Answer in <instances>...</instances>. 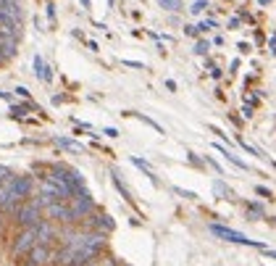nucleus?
Wrapping results in <instances>:
<instances>
[{
	"label": "nucleus",
	"instance_id": "nucleus-1",
	"mask_svg": "<svg viewBox=\"0 0 276 266\" xmlns=\"http://www.w3.org/2000/svg\"><path fill=\"white\" fill-rule=\"evenodd\" d=\"M29 192H32V177H26V174H13V179H11V200H8V206L3 211H8V214H16V208L18 203H21L24 198H29Z\"/></svg>",
	"mask_w": 276,
	"mask_h": 266
},
{
	"label": "nucleus",
	"instance_id": "nucleus-2",
	"mask_svg": "<svg viewBox=\"0 0 276 266\" xmlns=\"http://www.w3.org/2000/svg\"><path fill=\"white\" fill-rule=\"evenodd\" d=\"M16 222L21 224V227H37V224L42 222V208L37 206V200H29V203L18 206Z\"/></svg>",
	"mask_w": 276,
	"mask_h": 266
},
{
	"label": "nucleus",
	"instance_id": "nucleus-3",
	"mask_svg": "<svg viewBox=\"0 0 276 266\" xmlns=\"http://www.w3.org/2000/svg\"><path fill=\"white\" fill-rule=\"evenodd\" d=\"M71 200V208H69V214H71V222H77V219H85L90 211H92V198H90V192L82 190V195L77 192V198H69Z\"/></svg>",
	"mask_w": 276,
	"mask_h": 266
},
{
	"label": "nucleus",
	"instance_id": "nucleus-4",
	"mask_svg": "<svg viewBox=\"0 0 276 266\" xmlns=\"http://www.w3.org/2000/svg\"><path fill=\"white\" fill-rule=\"evenodd\" d=\"M210 232H213L216 237H221V240H229V243H237V245H253V248H263L261 243L247 240V237H245L242 232H237V229H229V227H218V224H213V227H210Z\"/></svg>",
	"mask_w": 276,
	"mask_h": 266
},
{
	"label": "nucleus",
	"instance_id": "nucleus-5",
	"mask_svg": "<svg viewBox=\"0 0 276 266\" xmlns=\"http://www.w3.org/2000/svg\"><path fill=\"white\" fill-rule=\"evenodd\" d=\"M34 245H37V227H24V232L18 235L16 243H13V256H24Z\"/></svg>",
	"mask_w": 276,
	"mask_h": 266
},
{
	"label": "nucleus",
	"instance_id": "nucleus-6",
	"mask_svg": "<svg viewBox=\"0 0 276 266\" xmlns=\"http://www.w3.org/2000/svg\"><path fill=\"white\" fill-rule=\"evenodd\" d=\"M24 256H26V266H45V264L50 261L48 245H34V248H29Z\"/></svg>",
	"mask_w": 276,
	"mask_h": 266
},
{
	"label": "nucleus",
	"instance_id": "nucleus-7",
	"mask_svg": "<svg viewBox=\"0 0 276 266\" xmlns=\"http://www.w3.org/2000/svg\"><path fill=\"white\" fill-rule=\"evenodd\" d=\"M0 11H3L5 16H11L16 24L24 19V8H21V3H18V0H0Z\"/></svg>",
	"mask_w": 276,
	"mask_h": 266
},
{
	"label": "nucleus",
	"instance_id": "nucleus-8",
	"mask_svg": "<svg viewBox=\"0 0 276 266\" xmlns=\"http://www.w3.org/2000/svg\"><path fill=\"white\" fill-rule=\"evenodd\" d=\"M0 53H3L5 58H13L18 53V42H16L13 34H3V32H0Z\"/></svg>",
	"mask_w": 276,
	"mask_h": 266
},
{
	"label": "nucleus",
	"instance_id": "nucleus-9",
	"mask_svg": "<svg viewBox=\"0 0 276 266\" xmlns=\"http://www.w3.org/2000/svg\"><path fill=\"white\" fill-rule=\"evenodd\" d=\"M45 208H48V216L50 219H58V222H71V214H69V208L63 206V203H55V200H53V203H48Z\"/></svg>",
	"mask_w": 276,
	"mask_h": 266
},
{
	"label": "nucleus",
	"instance_id": "nucleus-10",
	"mask_svg": "<svg viewBox=\"0 0 276 266\" xmlns=\"http://www.w3.org/2000/svg\"><path fill=\"white\" fill-rule=\"evenodd\" d=\"M53 235H55V229L50 224H45V222L37 224V245H48Z\"/></svg>",
	"mask_w": 276,
	"mask_h": 266
},
{
	"label": "nucleus",
	"instance_id": "nucleus-11",
	"mask_svg": "<svg viewBox=\"0 0 276 266\" xmlns=\"http://www.w3.org/2000/svg\"><path fill=\"white\" fill-rule=\"evenodd\" d=\"M34 74L40 77V79H45V82H50V69L45 66V61L40 56H34Z\"/></svg>",
	"mask_w": 276,
	"mask_h": 266
},
{
	"label": "nucleus",
	"instance_id": "nucleus-12",
	"mask_svg": "<svg viewBox=\"0 0 276 266\" xmlns=\"http://www.w3.org/2000/svg\"><path fill=\"white\" fill-rule=\"evenodd\" d=\"M95 227H97V229L103 227V235H105V232L113 229V222H110V216H95Z\"/></svg>",
	"mask_w": 276,
	"mask_h": 266
},
{
	"label": "nucleus",
	"instance_id": "nucleus-13",
	"mask_svg": "<svg viewBox=\"0 0 276 266\" xmlns=\"http://www.w3.org/2000/svg\"><path fill=\"white\" fill-rule=\"evenodd\" d=\"M161 8H166V11H179L182 8V0H158Z\"/></svg>",
	"mask_w": 276,
	"mask_h": 266
},
{
	"label": "nucleus",
	"instance_id": "nucleus-14",
	"mask_svg": "<svg viewBox=\"0 0 276 266\" xmlns=\"http://www.w3.org/2000/svg\"><path fill=\"white\" fill-rule=\"evenodd\" d=\"M205 8H208V3H205V0H197V3L192 5L189 11H192V13H202V11H205Z\"/></svg>",
	"mask_w": 276,
	"mask_h": 266
},
{
	"label": "nucleus",
	"instance_id": "nucleus-15",
	"mask_svg": "<svg viewBox=\"0 0 276 266\" xmlns=\"http://www.w3.org/2000/svg\"><path fill=\"white\" fill-rule=\"evenodd\" d=\"M208 50H210V45H208V42H197V48H195V53H200V56H205Z\"/></svg>",
	"mask_w": 276,
	"mask_h": 266
},
{
	"label": "nucleus",
	"instance_id": "nucleus-16",
	"mask_svg": "<svg viewBox=\"0 0 276 266\" xmlns=\"http://www.w3.org/2000/svg\"><path fill=\"white\" fill-rule=\"evenodd\" d=\"M26 108H29V106H13V116H21V114H26Z\"/></svg>",
	"mask_w": 276,
	"mask_h": 266
},
{
	"label": "nucleus",
	"instance_id": "nucleus-17",
	"mask_svg": "<svg viewBox=\"0 0 276 266\" xmlns=\"http://www.w3.org/2000/svg\"><path fill=\"white\" fill-rule=\"evenodd\" d=\"M61 148H77V142H71V140H58Z\"/></svg>",
	"mask_w": 276,
	"mask_h": 266
},
{
	"label": "nucleus",
	"instance_id": "nucleus-18",
	"mask_svg": "<svg viewBox=\"0 0 276 266\" xmlns=\"http://www.w3.org/2000/svg\"><path fill=\"white\" fill-rule=\"evenodd\" d=\"M124 63H126V66H132V69H142L140 61H124Z\"/></svg>",
	"mask_w": 276,
	"mask_h": 266
},
{
	"label": "nucleus",
	"instance_id": "nucleus-19",
	"mask_svg": "<svg viewBox=\"0 0 276 266\" xmlns=\"http://www.w3.org/2000/svg\"><path fill=\"white\" fill-rule=\"evenodd\" d=\"M16 93L21 95V98H29V90H26V87H16Z\"/></svg>",
	"mask_w": 276,
	"mask_h": 266
},
{
	"label": "nucleus",
	"instance_id": "nucleus-20",
	"mask_svg": "<svg viewBox=\"0 0 276 266\" xmlns=\"http://www.w3.org/2000/svg\"><path fill=\"white\" fill-rule=\"evenodd\" d=\"M258 195H263V198H271V190H266V187H258Z\"/></svg>",
	"mask_w": 276,
	"mask_h": 266
},
{
	"label": "nucleus",
	"instance_id": "nucleus-21",
	"mask_svg": "<svg viewBox=\"0 0 276 266\" xmlns=\"http://www.w3.org/2000/svg\"><path fill=\"white\" fill-rule=\"evenodd\" d=\"M258 3H261V5H269V3H271V0H258Z\"/></svg>",
	"mask_w": 276,
	"mask_h": 266
},
{
	"label": "nucleus",
	"instance_id": "nucleus-22",
	"mask_svg": "<svg viewBox=\"0 0 276 266\" xmlns=\"http://www.w3.org/2000/svg\"><path fill=\"white\" fill-rule=\"evenodd\" d=\"M3 61H5V56H3V53H0V63H3Z\"/></svg>",
	"mask_w": 276,
	"mask_h": 266
}]
</instances>
